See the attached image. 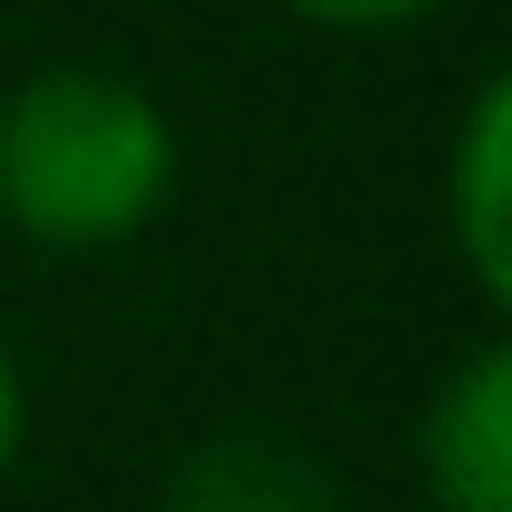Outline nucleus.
Here are the masks:
<instances>
[{"mask_svg": "<svg viewBox=\"0 0 512 512\" xmlns=\"http://www.w3.org/2000/svg\"><path fill=\"white\" fill-rule=\"evenodd\" d=\"M178 199V115L115 63H32L0 84V230L95 262Z\"/></svg>", "mask_w": 512, "mask_h": 512, "instance_id": "f257e3e1", "label": "nucleus"}, {"mask_svg": "<svg viewBox=\"0 0 512 512\" xmlns=\"http://www.w3.org/2000/svg\"><path fill=\"white\" fill-rule=\"evenodd\" d=\"M429 512H512V335H471L418 408Z\"/></svg>", "mask_w": 512, "mask_h": 512, "instance_id": "f03ea898", "label": "nucleus"}, {"mask_svg": "<svg viewBox=\"0 0 512 512\" xmlns=\"http://www.w3.org/2000/svg\"><path fill=\"white\" fill-rule=\"evenodd\" d=\"M439 220H450V262L481 293V314L512 304V84L481 74L460 95L450 157H439Z\"/></svg>", "mask_w": 512, "mask_h": 512, "instance_id": "7ed1b4c3", "label": "nucleus"}, {"mask_svg": "<svg viewBox=\"0 0 512 512\" xmlns=\"http://www.w3.org/2000/svg\"><path fill=\"white\" fill-rule=\"evenodd\" d=\"M157 512H356L345 481L283 429H209L157 481Z\"/></svg>", "mask_w": 512, "mask_h": 512, "instance_id": "20e7f679", "label": "nucleus"}, {"mask_svg": "<svg viewBox=\"0 0 512 512\" xmlns=\"http://www.w3.org/2000/svg\"><path fill=\"white\" fill-rule=\"evenodd\" d=\"M283 21H304V32H345V42H387V32H418V21L460 11V0H272Z\"/></svg>", "mask_w": 512, "mask_h": 512, "instance_id": "39448f33", "label": "nucleus"}, {"mask_svg": "<svg viewBox=\"0 0 512 512\" xmlns=\"http://www.w3.org/2000/svg\"><path fill=\"white\" fill-rule=\"evenodd\" d=\"M21 439H32V387H21V356H11V335H0V481H11Z\"/></svg>", "mask_w": 512, "mask_h": 512, "instance_id": "423d86ee", "label": "nucleus"}]
</instances>
